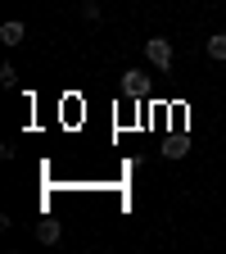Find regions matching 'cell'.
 <instances>
[{
	"mask_svg": "<svg viewBox=\"0 0 226 254\" xmlns=\"http://www.w3.org/2000/svg\"><path fill=\"white\" fill-rule=\"evenodd\" d=\"M145 59L154 64L158 73H172V41L168 37H149L145 41Z\"/></svg>",
	"mask_w": 226,
	"mask_h": 254,
	"instance_id": "obj_1",
	"label": "cell"
},
{
	"mask_svg": "<svg viewBox=\"0 0 226 254\" xmlns=\"http://www.w3.org/2000/svg\"><path fill=\"white\" fill-rule=\"evenodd\" d=\"M145 86H149V82H145V73H140V68H127V73H122V95H136V100H140Z\"/></svg>",
	"mask_w": 226,
	"mask_h": 254,
	"instance_id": "obj_2",
	"label": "cell"
},
{
	"mask_svg": "<svg viewBox=\"0 0 226 254\" xmlns=\"http://www.w3.org/2000/svg\"><path fill=\"white\" fill-rule=\"evenodd\" d=\"M59 236H63V227H59V222H54V218H45V222H37V241H41V245H59Z\"/></svg>",
	"mask_w": 226,
	"mask_h": 254,
	"instance_id": "obj_3",
	"label": "cell"
},
{
	"mask_svg": "<svg viewBox=\"0 0 226 254\" xmlns=\"http://www.w3.org/2000/svg\"><path fill=\"white\" fill-rule=\"evenodd\" d=\"M23 37H27V27H23V23H18V18H9V23H5V27H0V41H5V46H18V41H23Z\"/></svg>",
	"mask_w": 226,
	"mask_h": 254,
	"instance_id": "obj_4",
	"label": "cell"
},
{
	"mask_svg": "<svg viewBox=\"0 0 226 254\" xmlns=\"http://www.w3.org/2000/svg\"><path fill=\"white\" fill-rule=\"evenodd\" d=\"M163 154H168V159H185V154H190V136H168Z\"/></svg>",
	"mask_w": 226,
	"mask_h": 254,
	"instance_id": "obj_5",
	"label": "cell"
},
{
	"mask_svg": "<svg viewBox=\"0 0 226 254\" xmlns=\"http://www.w3.org/2000/svg\"><path fill=\"white\" fill-rule=\"evenodd\" d=\"M208 59L226 64V32H213V37H208Z\"/></svg>",
	"mask_w": 226,
	"mask_h": 254,
	"instance_id": "obj_6",
	"label": "cell"
},
{
	"mask_svg": "<svg viewBox=\"0 0 226 254\" xmlns=\"http://www.w3.org/2000/svg\"><path fill=\"white\" fill-rule=\"evenodd\" d=\"M0 82H5V86H14V82H18V73H14V64H0Z\"/></svg>",
	"mask_w": 226,
	"mask_h": 254,
	"instance_id": "obj_7",
	"label": "cell"
},
{
	"mask_svg": "<svg viewBox=\"0 0 226 254\" xmlns=\"http://www.w3.org/2000/svg\"><path fill=\"white\" fill-rule=\"evenodd\" d=\"M82 18H86V23H100V5H95V0H90V5H82Z\"/></svg>",
	"mask_w": 226,
	"mask_h": 254,
	"instance_id": "obj_8",
	"label": "cell"
},
{
	"mask_svg": "<svg viewBox=\"0 0 226 254\" xmlns=\"http://www.w3.org/2000/svg\"><path fill=\"white\" fill-rule=\"evenodd\" d=\"M222 9H226V5H222Z\"/></svg>",
	"mask_w": 226,
	"mask_h": 254,
	"instance_id": "obj_9",
	"label": "cell"
}]
</instances>
